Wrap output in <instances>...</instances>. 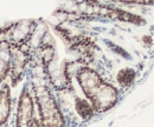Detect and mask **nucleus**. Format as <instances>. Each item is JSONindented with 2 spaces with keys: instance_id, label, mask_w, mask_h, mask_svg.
Masks as SVG:
<instances>
[{
  "instance_id": "2",
  "label": "nucleus",
  "mask_w": 154,
  "mask_h": 127,
  "mask_svg": "<svg viewBox=\"0 0 154 127\" xmlns=\"http://www.w3.org/2000/svg\"><path fill=\"white\" fill-rule=\"evenodd\" d=\"M36 101L38 105L42 127H63L64 118L58 107L57 101L51 90L45 84H36L33 86Z\"/></svg>"
},
{
  "instance_id": "1",
  "label": "nucleus",
  "mask_w": 154,
  "mask_h": 127,
  "mask_svg": "<svg viewBox=\"0 0 154 127\" xmlns=\"http://www.w3.org/2000/svg\"><path fill=\"white\" fill-rule=\"evenodd\" d=\"M77 80L93 109L96 112H106L116 105L119 99L117 90L113 85L106 82L94 70L89 67L81 68L77 73Z\"/></svg>"
},
{
  "instance_id": "6",
  "label": "nucleus",
  "mask_w": 154,
  "mask_h": 127,
  "mask_svg": "<svg viewBox=\"0 0 154 127\" xmlns=\"http://www.w3.org/2000/svg\"><path fill=\"white\" fill-rule=\"evenodd\" d=\"M11 91L7 84H2L0 88V126L6 124L11 113Z\"/></svg>"
},
{
  "instance_id": "7",
  "label": "nucleus",
  "mask_w": 154,
  "mask_h": 127,
  "mask_svg": "<svg viewBox=\"0 0 154 127\" xmlns=\"http://www.w3.org/2000/svg\"><path fill=\"white\" fill-rule=\"evenodd\" d=\"M76 109L78 114L81 115L82 119L88 120L93 117L94 114V109L93 106L90 105V102L88 100H83V99H76Z\"/></svg>"
},
{
  "instance_id": "9",
  "label": "nucleus",
  "mask_w": 154,
  "mask_h": 127,
  "mask_svg": "<svg viewBox=\"0 0 154 127\" xmlns=\"http://www.w3.org/2000/svg\"><path fill=\"white\" fill-rule=\"evenodd\" d=\"M27 127H42V126H40V123H39L38 120H37L36 118H33V119L30 121V124L27 125Z\"/></svg>"
},
{
  "instance_id": "3",
  "label": "nucleus",
  "mask_w": 154,
  "mask_h": 127,
  "mask_svg": "<svg viewBox=\"0 0 154 127\" xmlns=\"http://www.w3.org/2000/svg\"><path fill=\"white\" fill-rule=\"evenodd\" d=\"M35 102L31 92L27 87H24L19 97L17 109V127H27L30 121L35 118Z\"/></svg>"
},
{
  "instance_id": "4",
  "label": "nucleus",
  "mask_w": 154,
  "mask_h": 127,
  "mask_svg": "<svg viewBox=\"0 0 154 127\" xmlns=\"http://www.w3.org/2000/svg\"><path fill=\"white\" fill-rule=\"evenodd\" d=\"M26 65V52L24 50L18 48L17 52H12V59H11V80L12 84L16 85L20 79L21 74L24 72V67Z\"/></svg>"
},
{
  "instance_id": "5",
  "label": "nucleus",
  "mask_w": 154,
  "mask_h": 127,
  "mask_svg": "<svg viewBox=\"0 0 154 127\" xmlns=\"http://www.w3.org/2000/svg\"><path fill=\"white\" fill-rule=\"evenodd\" d=\"M12 50L7 41H0V84H2L11 70Z\"/></svg>"
},
{
  "instance_id": "8",
  "label": "nucleus",
  "mask_w": 154,
  "mask_h": 127,
  "mask_svg": "<svg viewBox=\"0 0 154 127\" xmlns=\"http://www.w3.org/2000/svg\"><path fill=\"white\" fill-rule=\"evenodd\" d=\"M135 79V72L131 68H125L122 71H120L117 74V80H119V84L123 87H127L129 85L133 84Z\"/></svg>"
}]
</instances>
